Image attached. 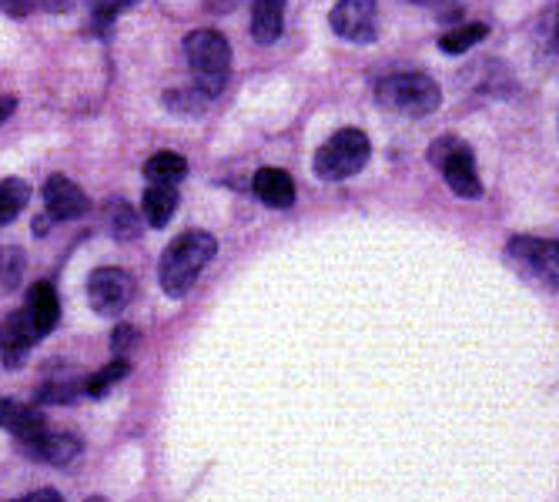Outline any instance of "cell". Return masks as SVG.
I'll use <instances>...</instances> for the list:
<instances>
[{"label":"cell","instance_id":"4dcf8cb0","mask_svg":"<svg viewBox=\"0 0 559 502\" xmlns=\"http://www.w3.org/2000/svg\"><path fill=\"white\" fill-rule=\"evenodd\" d=\"M87 502H108V499H87Z\"/></svg>","mask_w":559,"mask_h":502},{"label":"cell","instance_id":"30bf717a","mask_svg":"<svg viewBox=\"0 0 559 502\" xmlns=\"http://www.w3.org/2000/svg\"><path fill=\"white\" fill-rule=\"evenodd\" d=\"M24 315H27V325H31L34 338H44V335L55 332V325H58V319H61V301H58L55 285H50V282L31 285Z\"/></svg>","mask_w":559,"mask_h":502},{"label":"cell","instance_id":"2e32d148","mask_svg":"<svg viewBox=\"0 0 559 502\" xmlns=\"http://www.w3.org/2000/svg\"><path fill=\"white\" fill-rule=\"evenodd\" d=\"M0 426L11 429L21 445L37 439L44 432V416L34 406H17V402H0Z\"/></svg>","mask_w":559,"mask_h":502},{"label":"cell","instance_id":"4fadbf2b","mask_svg":"<svg viewBox=\"0 0 559 502\" xmlns=\"http://www.w3.org/2000/svg\"><path fill=\"white\" fill-rule=\"evenodd\" d=\"M251 188L269 208H292L295 205V181L282 168H259L251 178Z\"/></svg>","mask_w":559,"mask_h":502},{"label":"cell","instance_id":"e0dca14e","mask_svg":"<svg viewBox=\"0 0 559 502\" xmlns=\"http://www.w3.org/2000/svg\"><path fill=\"white\" fill-rule=\"evenodd\" d=\"M185 175H188V162L175 155V151H158V155H151L144 162V178L151 184H178Z\"/></svg>","mask_w":559,"mask_h":502},{"label":"cell","instance_id":"277c9868","mask_svg":"<svg viewBox=\"0 0 559 502\" xmlns=\"http://www.w3.org/2000/svg\"><path fill=\"white\" fill-rule=\"evenodd\" d=\"M369 158H372L369 134L359 128H342L316 151L312 168L322 181H345L352 175H359L369 165Z\"/></svg>","mask_w":559,"mask_h":502},{"label":"cell","instance_id":"ffe728a7","mask_svg":"<svg viewBox=\"0 0 559 502\" xmlns=\"http://www.w3.org/2000/svg\"><path fill=\"white\" fill-rule=\"evenodd\" d=\"M489 37V27L473 21V24H460L455 31L442 34L439 37V50H445V55H466V50H473L476 44H483Z\"/></svg>","mask_w":559,"mask_h":502},{"label":"cell","instance_id":"5bb4252c","mask_svg":"<svg viewBox=\"0 0 559 502\" xmlns=\"http://www.w3.org/2000/svg\"><path fill=\"white\" fill-rule=\"evenodd\" d=\"M285 31V0H251V37L275 44Z\"/></svg>","mask_w":559,"mask_h":502},{"label":"cell","instance_id":"7a4b0ae2","mask_svg":"<svg viewBox=\"0 0 559 502\" xmlns=\"http://www.w3.org/2000/svg\"><path fill=\"white\" fill-rule=\"evenodd\" d=\"M185 58L194 77V87L205 97H218L231 77V44L225 34L201 27L185 37Z\"/></svg>","mask_w":559,"mask_h":502},{"label":"cell","instance_id":"d6986e66","mask_svg":"<svg viewBox=\"0 0 559 502\" xmlns=\"http://www.w3.org/2000/svg\"><path fill=\"white\" fill-rule=\"evenodd\" d=\"M105 225H108V231L118 238V241H131V238H138V231H141V218H138V212L128 205V201H108L105 205Z\"/></svg>","mask_w":559,"mask_h":502},{"label":"cell","instance_id":"603a6c76","mask_svg":"<svg viewBox=\"0 0 559 502\" xmlns=\"http://www.w3.org/2000/svg\"><path fill=\"white\" fill-rule=\"evenodd\" d=\"M24 278V251L21 248H0V285L17 288Z\"/></svg>","mask_w":559,"mask_h":502},{"label":"cell","instance_id":"5b68a950","mask_svg":"<svg viewBox=\"0 0 559 502\" xmlns=\"http://www.w3.org/2000/svg\"><path fill=\"white\" fill-rule=\"evenodd\" d=\"M429 162H432V168L442 171V178H445L452 194L483 198V181H479L476 155H473L469 144H463L460 138L445 134V138L429 144Z\"/></svg>","mask_w":559,"mask_h":502},{"label":"cell","instance_id":"cb8c5ba5","mask_svg":"<svg viewBox=\"0 0 559 502\" xmlns=\"http://www.w3.org/2000/svg\"><path fill=\"white\" fill-rule=\"evenodd\" d=\"M78 395H81V389L74 382H47L37 392L40 402H58V406H71V402H78Z\"/></svg>","mask_w":559,"mask_h":502},{"label":"cell","instance_id":"ac0fdd59","mask_svg":"<svg viewBox=\"0 0 559 502\" xmlns=\"http://www.w3.org/2000/svg\"><path fill=\"white\" fill-rule=\"evenodd\" d=\"M27 201H31V184L24 178H4V181H0V228L11 225L24 212Z\"/></svg>","mask_w":559,"mask_h":502},{"label":"cell","instance_id":"7c38bea8","mask_svg":"<svg viewBox=\"0 0 559 502\" xmlns=\"http://www.w3.org/2000/svg\"><path fill=\"white\" fill-rule=\"evenodd\" d=\"M34 332L27 325V315L24 309L14 312L4 325V332H0V351H4V369H21L27 362V351L34 345Z\"/></svg>","mask_w":559,"mask_h":502},{"label":"cell","instance_id":"8992f818","mask_svg":"<svg viewBox=\"0 0 559 502\" xmlns=\"http://www.w3.org/2000/svg\"><path fill=\"white\" fill-rule=\"evenodd\" d=\"M506 262L516 275H523L526 282H536L549 291H556L559 285V244L552 238H530L520 235L506 244Z\"/></svg>","mask_w":559,"mask_h":502},{"label":"cell","instance_id":"8fae6325","mask_svg":"<svg viewBox=\"0 0 559 502\" xmlns=\"http://www.w3.org/2000/svg\"><path fill=\"white\" fill-rule=\"evenodd\" d=\"M31 452V459L37 463H47V466H71L78 456H81V439L71 435V432H40L37 439H31L24 445Z\"/></svg>","mask_w":559,"mask_h":502},{"label":"cell","instance_id":"83f0119b","mask_svg":"<svg viewBox=\"0 0 559 502\" xmlns=\"http://www.w3.org/2000/svg\"><path fill=\"white\" fill-rule=\"evenodd\" d=\"M14 111H17V97L14 94H0V124H8Z\"/></svg>","mask_w":559,"mask_h":502},{"label":"cell","instance_id":"7402d4cb","mask_svg":"<svg viewBox=\"0 0 559 502\" xmlns=\"http://www.w3.org/2000/svg\"><path fill=\"white\" fill-rule=\"evenodd\" d=\"M212 97H205L198 87H191V91H168L165 94V108L168 111H175V115H201L205 111V105H209Z\"/></svg>","mask_w":559,"mask_h":502},{"label":"cell","instance_id":"f1b7e54d","mask_svg":"<svg viewBox=\"0 0 559 502\" xmlns=\"http://www.w3.org/2000/svg\"><path fill=\"white\" fill-rule=\"evenodd\" d=\"M238 4H241V0H205V11L209 14H231Z\"/></svg>","mask_w":559,"mask_h":502},{"label":"cell","instance_id":"9a60e30c","mask_svg":"<svg viewBox=\"0 0 559 502\" xmlns=\"http://www.w3.org/2000/svg\"><path fill=\"white\" fill-rule=\"evenodd\" d=\"M178 201L175 184H151L141 198V215L151 228H165L178 212Z\"/></svg>","mask_w":559,"mask_h":502},{"label":"cell","instance_id":"9c48e42d","mask_svg":"<svg viewBox=\"0 0 559 502\" xmlns=\"http://www.w3.org/2000/svg\"><path fill=\"white\" fill-rule=\"evenodd\" d=\"M44 208L50 222H78L91 212V201L71 178L50 175L44 184Z\"/></svg>","mask_w":559,"mask_h":502},{"label":"cell","instance_id":"ba28073f","mask_svg":"<svg viewBox=\"0 0 559 502\" xmlns=\"http://www.w3.org/2000/svg\"><path fill=\"white\" fill-rule=\"evenodd\" d=\"M329 24L352 44H372L379 37V4L376 0H338L329 14Z\"/></svg>","mask_w":559,"mask_h":502},{"label":"cell","instance_id":"6da1fadb","mask_svg":"<svg viewBox=\"0 0 559 502\" xmlns=\"http://www.w3.org/2000/svg\"><path fill=\"white\" fill-rule=\"evenodd\" d=\"M218 241L209 231H185L178 235L162 255V288L168 298H185L191 291V285L201 278V272L209 268V262L215 259Z\"/></svg>","mask_w":559,"mask_h":502},{"label":"cell","instance_id":"f546056e","mask_svg":"<svg viewBox=\"0 0 559 502\" xmlns=\"http://www.w3.org/2000/svg\"><path fill=\"white\" fill-rule=\"evenodd\" d=\"M413 4H423V8H445V4H455V0H413Z\"/></svg>","mask_w":559,"mask_h":502},{"label":"cell","instance_id":"4316f807","mask_svg":"<svg viewBox=\"0 0 559 502\" xmlns=\"http://www.w3.org/2000/svg\"><path fill=\"white\" fill-rule=\"evenodd\" d=\"M14 502H64V495L58 489H37V492H27Z\"/></svg>","mask_w":559,"mask_h":502},{"label":"cell","instance_id":"44dd1931","mask_svg":"<svg viewBox=\"0 0 559 502\" xmlns=\"http://www.w3.org/2000/svg\"><path fill=\"white\" fill-rule=\"evenodd\" d=\"M128 372H131V362H128V359H118V362H111V366L100 369L97 375H91V379H87V385H84V392H87L91 398L108 395V389H111V385H118Z\"/></svg>","mask_w":559,"mask_h":502},{"label":"cell","instance_id":"484cf974","mask_svg":"<svg viewBox=\"0 0 559 502\" xmlns=\"http://www.w3.org/2000/svg\"><path fill=\"white\" fill-rule=\"evenodd\" d=\"M0 11H4L8 17L24 21L31 14V0H0Z\"/></svg>","mask_w":559,"mask_h":502},{"label":"cell","instance_id":"3957f363","mask_svg":"<svg viewBox=\"0 0 559 502\" xmlns=\"http://www.w3.org/2000/svg\"><path fill=\"white\" fill-rule=\"evenodd\" d=\"M376 100L392 115L426 118L442 108V87L423 71H402L376 84Z\"/></svg>","mask_w":559,"mask_h":502},{"label":"cell","instance_id":"52a82bcc","mask_svg":"<svg viewBox=\"0 0 559 502\" xmlns=\"http://www.w3.org/2000/svg\"><path fill=\"white\" fill-rule=\"evenodd\" d=\"M138 285L124 268H97L87 278V301L97 315L105 319H118L134 298Z\"/></svg>","mask_w":559,"mask_h":502},{"label":"cell","instance_id":"d4e9b609","mask_svg":"<svg viewBox=\"0 0 559 502\" xmlns=\"http://www.w3.org/2000/svg\"><path fill=\"white\" fill-rule=\"evenodd\" d=\"M111 345H115V351H128V348H134V345H138V328H131V325H118V328H115V335H111Z\"/></svg>","mask_w":559,"mask_h":502}]
</instances>
